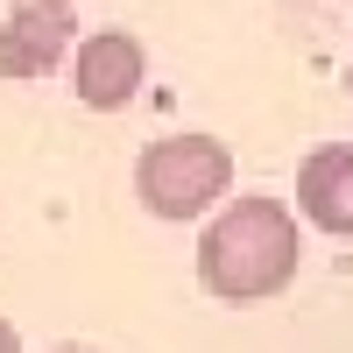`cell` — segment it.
<instances>
[{
    "label": "cell",
    "mask_w": 353,
    "mask_h": 353,
    "mask_svg": "<svg viewBox=\"0 0 353 353\" xmlns=\"http://www.w3.org/2000/svg\"><path fill=\"white\" fill-rule=\"evenodd\" d=\"M297 261H304V219L297 205L283 198H226L198 233V283L205 297H219L233 311L248 304H269L297 283Z\"/></svg>",
    "instance_id": "obj_1"
},
{
    "label": "cell",
    "mask_w": 353,
    "mask_h": 353,
    "mask_svg": "<svg viewBox=\"0 0 353 353\" xmlns=\"http://www.w3.org/2000/svg\"><path fill=\"white\" fill-rule=\"evenodd\" d=\"M226 198H233V149L219 134H198V128L156 134L134 156V205L163 226H191Z\"/></svg>",
    "instance_id": "obj_2"
},
{
    "label": "cell",
    "mask_w": 353,
    "mask_h": 353,
    "mask_svg": "<svg viewBox=\"0 0 353 353\" xmlns=\"http://www.w3.org/2000/svg\"><path fill=\"white\" fill-rule=\"evenodd\" d=\"M149 85V50L128 28H99V36H78L71 50V92L92 113H128Z\"/></svg>",
    "instance_id": "obj_3"
},
{
    "label": "cell",
    "mask_w": 353,
    "mask_h": 353,
    "mask_svg": "<svg viewBox=\"0 0 353 353\" xmlns=\"http://www.w3.org/2000/svg\"><path fill=\"white\" fill-rule=\"evenodd\" d=\"M78 50V14L64 0H14L0 21V78H43Z\"/></svg>",
    "instance_id": "obj_4"
},
{
    "label": "cell",
    "mask_w": 353,
    "mask_h": 353,
    "mask_svg": "<svg viewBox=\"0 0 353 353\" xmlns=\"http://www.w3.org/2000/svg\"><path fill=\"white\" fill-rule=\"evenodd\" d=\"M297 219L325 241H353V141H318L297 163Z\"/></svg>",
    "instance_id": "obj_5"
},
{
    "label": "cell",
    "mask_w": 353,
    "mask_h": 353,
    "mask_svg": "<svg viewBox=\"0 0 353 353\" xmlns=\"http://www.w3.org/2000/svg\"><path fill=\"white\" fill-rule=\"evenodd\" d=\"M0 353H21V332H14V318H0Z\"/></svg>",
    "instance_id": "obj_6"
},
{
    "label": "cell",
    "mask_w": 353,
    "mask_h": 353,
    "mask_svg": "<svg viewBox=\"0 0 353 353\" xmlns=\"http://www.w3.org/2000/svg\"><path fill=\"white\" fill-rule=\"evenodd\" d=\"M50 353H99V346H78V339H71V346H50Z\"/></svg>",
    "instance_id": "obj_7"
},
{
    "label": "cell",
    "mask_w": 353,
    "mask_h": 353,
    "mask_svg": "<svg viewBox=\"0 0 353 353\" xmlns=\"http://www.w3.org/2000/svg\"><path fill=\"white\" fill-rule=\"evenodd\" d=\"M346 99H353V64H346Z\"/></svg>",
    "instance_id": "obj_8"
},
{
    "label": "cell",
    "mask_w": 353,
    "mask_h": 353,
    "mask_svg": "<svg viewBox=\"0 0 353 353\" xmlns=\"http://www.w3.org/2000/svg\"><path fill=\"white\" fill-rule=\"evenodd\" d=\"M64 8H78V0H64Z\"/></svg>",
    "instance_id": "obj_9"
}]
</instances>
